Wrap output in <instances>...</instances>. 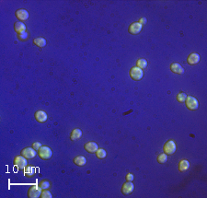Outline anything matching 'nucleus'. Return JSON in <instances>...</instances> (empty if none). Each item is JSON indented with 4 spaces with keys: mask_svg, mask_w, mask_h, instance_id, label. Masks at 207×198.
Segmentation results:
<instances>
[{
    "mask_svg": "<svg viewBox=\"0 0 207 198\" xmlns=\"http://www.w3.org/2000/svg\"><path fill=\"white\" fill-rule=\"evenodd\" d=\"M170 70L175 74H183L184 69L179 63H172L170 65Z\"/></svg>",
    "mask_w": 207,
    "mask_h": 198,
    "instance_id": "nucleus-14",
    "label": "nucleus"
},
{
    "mask_svg": "<svg viewBox=\"0 0 207 198\" xmlns=\"http://www.w3.org/2000/svg\"><path fill=\"white\" fill-rule=\"evenodd\" d=\"M41 197H42V198H53V195H52V194H51L49 191L44 190V191L42 192Z\"/></svg>",
    "mask_w": 207,
    "mask_h": 198,
    "instance_id": "nucleus-27",
    "label": "nucleus"
},
{
    "mask_svg": "<svg viewBox=\"0 0 207 198\" xmlns=\"http://www.w3.org/2000/svg\"><path fill=\"white\" fill-rule=\"evenodd\" d=\"M74 163L76 165L81 167V166H84L86 165L87 163V159L84 157V156H77L74 159Z\"/></svg>",
    "mask_w": 207,
    "mask_h": 198,
    "instance_id": "nucleus-16",
    "label": "nucleus"
},
{
    "mask_svg": "<svg viewBox=\"0 0 207 198\" xmlns=\"http://www.w3.org/2000/svg\"><path fill=\"white\" fill-rule=\"evenodd\" d=\"M136 66L141 69H145L147 66V61L144 59V58H140V59H138L136 62Z\"/></svg>",
    "mask_w": 207,
    "mask_h": 198,
    "instance_id": "nucleus-21",
    "label": "nucleus"
},
{
    "mask_svg": "<svg viewBox=\"0 0 207 198\" xmlns=\"http://www.w3.org/2000/svg\"><path fill=\"white\" fill-rule=\"evenodd\" d=\"M42 147V144L40 142H35V143H33V145H32V147L35 150H39Z\"/></svg>",
    "mask_w": 207,
    "mask_h": 198,
    "instance_id": "nucleus-28",
    "label": "nucleus"
},
{
    "mask_svg": "<svg viewBox=\"0 0 207 198\" xmlns=\"http://www.w3.org/2000/svg\"><path fill=\"white\" fill-rule=\"evenodd\" d=\"M130 77L133 80H141L144 77V71L143 69L137 67V66H134L131 68L130 70Z\"/></svg>",
    "mask_w": 207,
    "mask_h": 198,
    "instance_id": "nucleus-2",
    "label": "nucleus"
},
{
    "mask_svg": "<svg viewBox=\"0 0 207 198\" xmlns=\"http://www.w3.org/2000/svg\"><path fill=\"white\" fill-rule=\"evenodd\" d=\"M27 159L23 156H17L14 158V165L17 166L19 170H24L27 167Z\"/></svg>",
    "mask_w": 207,
    "mask_h": 198,
    "instance_id": "nucleus-5",
    "label": "nucleus"
},
{
    "mask_svg": "<svg viewBox=\"0 0 207 198\" xmlns=\"http://www.w3.org/2000/svg\"><path fill=\"white\" fill-rule=\"evenodd\" d=\"M35 172H36V169L31 165L27 166L24 169V174H25L26 177H32L34 174H35Z\"/></svg>",
    "mask_w": 207,
    "mask_h": 198,
    "instance_id": "nucleus-19",
    "label": "nucleus"
},
{
    "mask_svg": "<svg viewBox=\"0 0 207 198\" xmlns=\"http://www.w3.org/2000/svg\"><path fill=\"white\" fill-rule=\"evenodd\" d=\"M200 62V55L196 53H192L188 56V59H187V63L191 66H194V65H197Z\"/></svg>",
    "mask_w": 207,
    "mask_h": 198,
    "instance_id": "nucleus-10",
    "label": "nucleus"
},
{
    "mask_svg": "<svg viewBox=\"0 0 207 198\" xmlns=\"http://www.w3.org/2000/svg\"><path fill=\"white\" fill-rule=\"evenodd\" d=\"M81 136H82V131L80 130V129H78V128H76V129H74L72 131L70 138H71V140L75 141V140H77V139H79Z\"/></svg>",
    "mask_w": 207,
    "mask_h": 198,
    "instance_id": "nucleus-18",
    "label": "nucleus"
},
{
    "mask_svg": "<svg viewBox=\"0 0 207 198\" xmlns=\"http://www.w3.org/2000/svg\"><path fill=\"white\" fill-rule=\"evenodd\" d=\"M163 150L164 153H166L167 155H172L175 153L176 151V144L174 141L172 140H168L163 147Z\"/></svg>",
    "mask_w": 207,
    "mask_h": 198,
    "instance_id": "nucleus-6",
    "label": "nucleus"
},
{
    "mask_svg": "<svg viewBox=\"0 0 207 198\" xmlns=\"http://www.w3.org/2000/svg\"><path fill=\"white\" fill-rule=\"evenodd\" d=\"M39 186H40V187H41L42 190H47V189L50 187V182H49L48 181L43 180V181H42V182L39 183Z\"/></svg>",
    "mask_w": 207,
    "mask_h": 198,
    "instance_id": "nucleus-26",
    "label": "nucleus"
},
{
    "mask_svg": "<svg viewBox=\"0 0 207 198\" xmlns=\"http://www.w3.org/2000/svg\"><path fill=\"white\" fill-rule=\"evenodd\" d=\"M176 99H177V100H178L179 102H180V103L185 102V100H186V99H187V94H186V93H184V92H180L179 94L177 95Z\"/></svg>",
    "mask_w": 207,
    "mask_h": 198,
    "instance_id": "nucleus-23",
    "label": "nucleus"
},
{
    "mask_svg": "<svg viewBox=\"0 0 207 198\" xmlns=\"http://www.w3.org/2000/svg\"><path fill=\"white\" fill-rule=\"evenodd\" d=\"M145 22H146L145 18H142V19H140V20H139V23H140V24H142V25H144Z\"/></svg>",
    "mask_w": 207,
    "mask_h": 198,
    "instance_id": "nucleus-30",
    "label": "nucleus"
},
{
    "mask_svg": "<svg viewBox=\"0 0 207 198\" xmlns=\"http://www.w3.org/2000/svg\"><path fill=\"white\" fill-rule=\"evenodd\" d=\"M14 30L17 33H20L22 31H26V25L21 21H18L14 24Z\"/></svg>",
    "mask_w": 207,
    "mask_h": 198,
    "instance_id": "nucleus-15",
    "label": "nucleus"
},
{
    "mask_svg": "<svg viewBox=\"0 0 207 198\" xmlns=\"http://www.w3.org/2000/svg\"><path fill=\"white\" fill-rule=\"evenodd\" d=\"M17 36H18V39H19V41L24 42V41H26V40L28 39L29 34H28L27 31H22V32H20V33H18Z\"/></svg>",
    "mask_w": 207,
    "mask_h": 198,
    "instance_id": "nucleus-24",
    "label": "nucleus"
},
{
    "mask_svg": "<svg viewBox=\"0 0 207 198\" xmlns=\"http://www.w3.org/2000/svg\"><path fill=\"white\" fill-rule=\"evenodd\" d=\"M84 147L88 153H96L97 150L99 149V146L95 142H88L87 144H85Z\"/></svg>",
    "mask_w": 207,
    "mask_h": 198,
    "instance_id": "nucleus-13",
    "label": "nucleus"
},
{
    "mask_svg": "<svg viewBox=\"0 0 207 198\" xmlns=\"http://www.w3.org/2000/svg\"><path fill=\"white\" fill-rule=\"evenodd\" d=\"M33 43L35 44V45H37V46H39V47H44V46L46 45V40L44 39V38H42V37H40V38H36V39H34L33 40Z\"/></svg>",
    "mask_w": 207,
    "mask_h": 198,
    "instance_id": "nucleus-20",
    "label": "nucleus"
},
{
    "mask_svg": "<svg viewBox=\"0 0 207 198\" xmlns=\"http://www.w3.org/2000/svg\"><path fill=\"white\" fill-rule=\"evenodd\" d=\"M42 189L39 186V184L37 185H32L30 186V188L29 189L28 192V196L30 198H37V197H41L42 194Z\"/></svg>",
    "mask_w": 207,
    "mask_h": 198,
    "instance_id": "nucleus-4",
    "label": "nucleus"
},
{
    "mask_svg": "<svg viewBox=\"0 0 207 198\" xmlns=\"http://www.w3.org/2000/svg\"><path fill=\"white\" fill-rule=\"evenodd\" d=\"M134 184L132 182H124L123 185H122V192L125 195L130 194L132 192H134Z\"/></svg>",
    "mask_w": 207,
    "mask_h": 198,
    "instance_id": "nucleus-8",
    "label": "nucleus"
},
{
    "mask_svg": "<svg viewBox=\"0 0 207 198\" xmlns=\"http://www.w3.org/2000/svg\"><path fill=\"white\" fill-rule=\"evenodd\" d=\"M143 29V25L140 24L139 22H134V23H132V24L130 25L129 27V33L130 34H138Z\"/></svg>",
    "mask_w": 207,
    "mask_h": 198,
    "instance_id": "nucleus-9",
    "label": "nucleus"
},
{
    "mask_svg": "<svg viewBox=\"0 0 207 198\" xmlns=\"http://www.w3.org/2000/svg\"><path fill=\"white\" fill-rule=\"evenodd\" d=\"M16 17L19 19V20H27L29 19V12L26 9H18L15 13Z\"/></svg>",
    "mask_w": 207,
    "mask_h": 198,
    "instance_id": "nucleus-12",
    "label": "nucleus"
},
{
    "mask_svg": "<svg viewBox=\"0 0 207 198\" xmlns=\"http://www.w3.org/2000/svg\"><path fill=\"white\" fill-rule=\"evenodd\" d=\"M38 154L39 157L43 159V160H48L52 158L53 156V151L50 147H42L39 150H38Z\"/></svg>",
    "mask_w": 207,
    "mask_h": 198,
    "instance_id": "nucleus-1",
    "label": "nucleus"
},
{
    "mask_svg": "<svg viewBox=\"0 0 207 198\" xmlns=\"http://www.w3.org/2000/svg\"><path fill=\"white\" fill-rule=\"evenodd\" d=\"M185 102H186L187 108L191 111H195V110H197L199 107V102H198L197 99L192 97V96H187Z\"/></svg>",
    "mask_w": 207,
    "mask_h": 198,
    "instance_id": "nucleus-3",
    "label": "nucleus"
},
{
    "mask_svg": "<svg viewBox=\"0 0 207 198\" xmlns=\"http://www.w3.org/2000/svg\"><path fill=\"white\" fill-rule=\"evenodd\" d=\"M96 156L98 159H105L106 156H107V153H106V151L104 149H102V148H99L97 150V152H96Z\"/></svg>",
    "mask_w": 207,
    "mask_h": 198,
    "instance_id": "nucleus-22",
    "label": "nucleus"
},
{
    "mask_svg": "<svg viewBox=\"0 0 207 198\" xmlns=\"http://www.w3.org/2000/svg\"><path fill=\"white\" fill-rule=\"evenodd\" d=\"M190 168V163L187 159H182L179 163V170L180 171H186Z\"/></svg>",
    "mask_w": 207,
    "mask_h": 198,
    "instance_id": "nucleus-17",
    "label": "nucleus"
},
{
    "mask_svg": "<svg viewBox=\"0 0 207 198\" xmlns=\"http://www.w3.org/2000/svg\"><path fill=\"white\" fill-rule=\"evenodd\" d=\"M36 150L34 149L33 147H26L24 149L21 150V156H23L24 158L28 159H31L34 157L36 156Z\"/></svg>",
    "mask_w": 207,
    "mask_h": 198,
    "instance_id": "nucleus-7",
    "label": "nucleus"
},
{
    "mask_svg": "<svg viewBox=\"0 0 207 198\" xmlns=\"http://www.w3.org/2000/svg\"><path fill=\"white\" fill-rule=\"evenodd\" d=\"M35 119H36V121L37 122H39V123H41V124H42V123H45L46 121H47V113H46L45 112H43V111H38V112H35Z\"/></svg>",
    "mask_w": 207,
    "mask_h": 198,
    "instance_id": "nucleus-11",
    "label": "nucleus"
},
{
    "mask_svg": "<svg viewBox=\"0 0 207 198\" xmlns=\"http://www.w3.org/2000/svg\"><path fill=\"white\" fill-rule=\"evenodd\" d=\"M126 181H128V182L134 181V175L132 173H128L127 175H126Z\"/></svg>",
    "mask_w": 207,
    "mask_h": 198,
    "instance_id": "nucleus-29",
    "label": "nucleus"
},
{
    "mask_svg": "<svg viewBox=\"0 0 207 198\" xmlns=\"http://www.w3.org/2000/svg\"><path fill=\"white\" fill-rule=\"evenodd\" d=\"M157 161L159 163H161V164H163V163H166L168 161V155L166 153H161L160 155H158L157 157Z\"/></svg>",
    "mask_w": 207,
    "mask_h": 198,
    "instance_id": "nucleus-25",
    "label": "nucleus"
}]
</instances>
